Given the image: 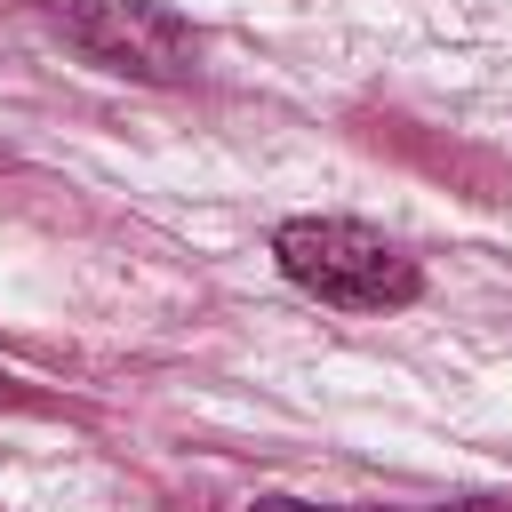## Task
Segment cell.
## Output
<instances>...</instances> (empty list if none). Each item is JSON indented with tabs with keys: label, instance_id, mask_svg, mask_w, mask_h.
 <instances>
[{
	"label": "cell",
	"instance_id": "1",
	"mask_svg": "<svg viewBox=\"0 0 512 512\" xmlns=\"http://www.w3.org/2000/svg\"><path fill=\"white\" fill-rule=\"evenodd\" d=\"M272 256H280V272H288L304 296L344 304V312H400V304L424 288L416 264H408L384 232H368V224H352V216H288V224L272 232Z\"/></svg>",
	"mask_w": 512,
	"mask_h": 512
},
{
	"label": "cell",
	"instance_id": "2",
	"mask_svg": "<svg viewBox=\"0 0 512 512\" xmlns=\"http://www.w3.org/2000/svg\"><path fill=\"white\" fill-rule=\"evenodd\" d=\"M64 32L104 64V72H128V80H192L200 72V40L184 16H168L160 0H80L64 16Z\"/></svg>",
	"mask_w": 512,
	"mask_h": 512
},
{
	"label": "cell",
	"instance_id": "3",
	"mask_svg": "<svg viewBox=\"0 0 512 512\" xmlns=\"http://www.w3.org/2000/svg\"><path fill=\"white\" fill-rule=\"evenodd\" d=\"M440 512H512V504H496V496H472V504H440Z\"/></svg>",
	"mask_w": 512,
	"mask_h": 512
},
{
	"label": "cell",
	"instance_id": "4",
	"mask_svg": "<svg viewBox=\"0 0 512 512\" xmlns=\"http://www.w3.org/2000/svg\"><path fill=\"white\" fill-rule=\"evenodd\" d=\"M248 512H312V504H288V496H264V504H248Z\"/></svg>",
	"mask_w": 512,
	"mask_h": 512
}]
</instances>
